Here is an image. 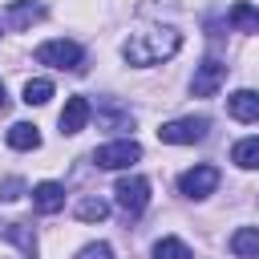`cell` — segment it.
Returning a JSON list of instances; mask_svg holds the SVG:
<instances>
[{
    "instance_id": "cell-1",
    "label": "cell",
    "mask_w": 259,
    "mask_h": 259,
    "mask_svg": "<svg viewBox=\"0 0 259 259\" xmlns=\"http://www.w3.org/2000/svg\"><path fill=\"white\" fill-rule=\"evenodd\" d=\"M178 49H182V32L158 24V28H138V32L121 45V57H125L130 65H162V61H170Z\"/></svg>"
},
{
    "instance_id": "cell-2",
    "label": "cell",
    "mask_w": 259,
    "mask_h": 259,
    "mask_svg": "<svg viewBox=\"0 0 259 259\" xmlns=\"http://www.w3.org/2000/svg\"><path fill=\"white\" fill-rule=\"evenodd\" d=\"M36 61L40 65H53V69H69V73H81L85 65V53H81V45L77 40H45L40 49H36Z\"/></svg>"
},
{
    "instance_id": "cell-3",
    "label": "cell",
    "mask_w": 259,
    "mask_h": 259,
    "mask_svg": "<svg viewBox=\"0 0 259 259\" xmlns=\"http://www.w3.org/2000/svg\"><path fill=\"white\" fill-rule=\"evenodd\" d=\"M206 130H210V121H206V117H178V121L158 125V138H162V142H170V146H194V142H202V138H206Z\"/></svg>"
},
{
    "instance_id": "cell-4",
    "label": "cell",
    "mask_w": 259,
    "mask_h": 259,
    "mask_svg": "<svg viewBox=\"0 0 259 259\" xmlns=\"http://www.w3.org/2000/svg\"><path fill=\"white\" fill-rule=\"evenodd\" d=\"M138 158H142V146H138L134 138H121V142H109V146H97V150H93L97 170H121V166H130V162H138Z\"/></svg>"
},
{
    "instance_id": "cell-5",
    "label": "cell",
    "mask_w": 259,
    "mask_h": 259,
    "mask_svg": "<svg viewBox=\"0 0 259 259\" xmlns=\"http://www.w3.org/2000/svg\"><path fill=\"white\" fill-rule=\"evenodd\" d=\"M117 206L130 214V219H138L142 210H146V202H150V182L142 178V174H130V178H121L117 182Z\"/></svg>"
},
{
    "instance_id": "cell-6",
    "label": "cell",
    "mask_w": 259,
    "mask_h": 259,
    "mask_svg": "<svg viewBox=\"0 0 259 259\" xmlns=\"http://www.w3.org/2000/svg\"><path fill=\"white\" fill-rule=\"evenodd\" d=\"M227 69H231L227 61H214V57L202 61V65L194 69V77H190V93H194V97H214L219 85L227 81Z\"/></svg>"
},
{
    "instance_id": "cell-7",
    "label": "cell",
    "mask_w": 259,
    "mask_h": 259,
    "mask_svg": "<svg viewBox=\"0 0 259 259\" xmlns=\"http://www.w3.org/2000/svg\"><path fill=\"white\" fill-rule=\"evenodd\" d=\"M214 186H219V170H214V166H194V170H186V174L178 178V190H182L186 198H206Z\"/></svg>"
},
{
    "instance_id": "cell-8",
    "label": "cell",
    "mask_w": 259,
    "mask_h": 259,
    "mask_svg": "<svg viewBox=\"0 0 259 259\" xmlns=\"http://www.w3.org/2000/svg\"><path fill=\"white\" fill-rule=\"evenodd\" d=\"M4 20H8V28H12V32H20V28H28V24L45 20V4H40V0H16V4H8V8H4Z\"/></svg>"
},
{
    "instance_id": "cell-9",
    "label": "cell",
    "mask_w": 259,
    "mask_h": 259,
    "mask_svg": "<svg viewBox=\"0 0 259 259\" xmlns=\"http://www.w3.org/2000/svg\"><path fill=\"white\" fill-rule=\"evenodd\" d=\"M89 113H93L89 97H69L65 109H61V134H81L85 121H89Z\"/></svg>"
},
{
    "instance_id": "cell-10",
    "label": "cell",
    "mask_w": 259,
    "mask_h": 259,
    "mask_svg": "<svg viewBox=\"0 0 259 259\" xmlns=\"http://www.w3.org/2000/svg\"><path fill=\"white\" fill-rule=\"evenodd\" d=\"M227 113L235 121H259V93L255 89H235L227 97Z\"/></svg>"
},
{
    "instance_id": "cell-11",
    "label": "cell",
    "mask_w": 259,
    "mask_h": 259,
    "mask_svg": "<svg viewBox=\"0 0 259 259\" xmlns=\"http://www.w3.org/2000/svg\"><path fill=\"white\" fill-rule=\"evenodd\" d=\"M32 206H36L40 214H57V210L65 206V186H61V182H36V186H32Z\"/></svg>"
},
{
    "instance_id": "cell-12",
    "label": "cell",
    "mask_w": 259,
    "mask_h": 259,
    "mask_svg": "<svg viewBox=\"0 0 259 259\" xmlns=\"http://www.w3.org/2000/svg\"><path fill=\"white\" fill-rule=\"evenodd\" d=\"M97 121H101L105 130H130V125H134V113H130L125 105H117L113 97H105V101L97 105Z\"/></svg>"
},
{
    "instance_id": "cell-13",
    "label": "cell",
    "mask_w": 259,
    "mask_h": 259,
    "mask_svg": "<svg viewBox=\"0 0 259 259\" xmlns=\"http://www.w3.org/2000/svg\"><path fill=\"white\" fill-rule=\"evenodd\" d=\"M231 251L239 259H259V227H239L231 235Z\"/></svg>"
},
{
    "instance_id": "cell-14",
    "label": "cell",
    "mask_w": 259,
    "mask_h": 259,
    "mask_svg": "<svg viewBox=\"0 0 259 259\" xmlns=\"http://www.w3.org/2000/svg\"><path fill=\"white\" fill-rule=\"evenodd\" d=\"M231 24L239 32H259V8H251L247 0H235L231 4Z\"/></svg>"
},
{
    "instance_id": "cell-15",
    "label": "cell",
    "mask_w": 259,
    "mask_h": 259,
    "mask_svg": "<svg viewBox=\"0 0 259 259\" xmlns=\"http://www.w3.org/2000/svg\"><path fill=\"white\" fill-rule=\"evenodd\" d=\"M231 162L243 166V170H259V138H243V142H235Z\"/></svg>"
},
{
    "instance_id": "cell-16",
    "label": "cell",
    "mask_w": 259,
    "mask_h": 259,
    "mask_svg": "<svg viewBox=\"0 0 259 259\" xmlns=\"http://www.w3.org/2000/svg\"><path fill=\"white\" fill-rule=\"evenodd\" d=\"M8 146H12V150H36V146H40V134H36V125H28V121H16V125L8 130Z\"/></svg>"
},
{
    "instance_id": "cell-17",
    "label": "cell",
    "mask_w": 259,
    "mask_h": 259,
    "mask_svg": "<svg viewBox=\"0 0 259 259\" xmlns=\"http://www.w3.org/2000/svg\"><path fill=\"white\" fill-rule=\"evenodd\" d=\"M0 235H8L12 243H20V251H24L28 259H36V239H32V231H28L24 223H4V227H0Z\"/></svg>"
},
{
    "instance_id": "cell-18",
    "label": "cell",
    "mask_w": 259,
    "mask_h": 259,
    "mask_svg": "<svg viewBox=\"0 0 259 259\" xmlns=\"http://www.w3.org/2000/svg\"><path fill=\"white\" fill-rule=\"evenodd\" d=\"M105 214H109V202H105V198H93V194H89V198L77 202V219H81V223H101Z\"/></svg>"
},
{
    "instance_id": "cell-19",
    "label": "cell",
    "mask_w": 259,
    "mask_h": 259,
    "mask_svg": "<svg viewBox=\"0 0 259 259\" xmlns=\"http://www.w3.org/2000/svg\"><path fill=\"white\" fill-rule=\"evenodd\" d=\"M154 259H194V255H190V247H186L182 239H170V235H166V239L154 243Z\"/></svg>"
},
{
    "instance_id": "cell-20",
    "label": "cell",
    "mask_w": 259,
    "mask_h": 259,
    "mask_svg": "<svg viewBox=\"0 0 259 259\" xmlns=\"http://www.w3.org/2000/svg\"><path fill=\"white\" fill-rule=\"evenodd\" d=\"M49 97H53V81H45V77L24 81V101H28V105H45Z\"/></svg>"
},
{
    "instance_id": "cell-21",
    "label": "cell",
    "mask_w": 259,
    "mask_h": 259,
    "mask_svg": "<svg viewBox=\"0 0 259 259\" xmlns=\"http://www.w3.org/2000/svg\"><path fill=\"white\" fill-rule=\"evenodd\" d=\"M20 194H24V182L20 178H4L0 182V202H16Z\"/></svg>"
},
{
    "instance_id": "cell-22",
    "label": "cell",
    "mask_w": 259,
    "mask_h": 259,
    "mask_svg": "<svg viewBox=\"0 0 259 259\" xmlns=\"http://www.w3.org/2000/svg\"><path fill=\"white\" fill-rule=\"evenodd\" d=\"M77 259H113V247L109 243H89L77 251Z\"/></svg>"
},
{
    "instance_id": "cell-23",
    "label": "cell",
    "mask_w": 259,
    "mask_h": 259,
    "mask_svg": "<svg viewBox=\"0 0 259 259\" xmlns=\"http://www.w3.org/2000/svg\"><path fill=\"white\" fill-rule=\"evenodd\" d=\"M4 105H8V97H4V81H0V109H4Z\"/></svg>"
}]
</instances>
